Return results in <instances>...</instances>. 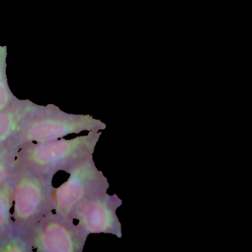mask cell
Here are the masks:
<instances>
[{
	"label": "cell",
	"instance_id": "cell-1",
	"mask_svg": "<svg viewBox=\"0 0 252 252\" xmlns=\"http://www.w3.org/2000/svg\"><path fill=\"white\" fill-rule=\"evenodd\" d=\"M101 133L94 130L69 140L26 144L16 154V170H28L51 179L59 171L69 173L93 157Z\"/></svg>",
	"mask_w": 252,
	"mask_h": 252
},
{
	"label": "cell",
	"instance_id": "cell-2",
	"mask_svg": "<svg viewBox=\"0 0 252 252\" xmlns=\"http://www.w3.org/2000/svg\"><path fill=\"white\" fill-rule=\"evenodd\" d=\"M106 125L91 115L66 113L53 105L35 109L22 131L12 141L18 147L28 143H42L78 134L83 131L105 130Z\"/></svg>",
	"mask_w": 252,
	"mask_h": 252
},
{
	"label": "cell",
	"instance_id": "cell-3",
	"mask_svg": "<svg viewBox=\"0 0 252 252\" xmlns=\"http://www.w3.org/2000/svg\"><path fill=\"white\" fill-rule=\"evenodd\" d=\"M13 182V224L26 233L33 225L54 211L53 179L16 169Z\"/></svg>",
	"mask_w": 252,
	"mask_h": 252
},
{
	"label": "cell",
	"instance_id": "cell-4",
	"mask_svg": "<svg viewBox=\"0 0 252 252\" xmlns=\"http://www.w3.org/2000/svg\"><path fill=\"white\" fill-rule=\"evenodd\" d=\"M69 175L65 183L54 189L53 195L55 213L70 219L78 204L90 197L107 192L109 183L96 167L93 157L74 168Z\"/></svg>",
	"mask_w": 252,
	"mask_h": 252
},
{
	"label": "cell",
	"instance_id": "cell-5",
	"mask_svg": "<svg viewBox=\"0 0 252 252\" xmlns=\"http://www.w3.org/2000/svg\"><path fill=\"white\" fill-rule=\"evenodd\" d=\"M25 234L32 250L38 252H81L88 237L73 220L53 212Z\"/></svg>",
	"mask_w": 252,
	"mask_h": 252
},
{
	"label": "cell",
	"instance_id": "cell-6",
	"mask_svg": "<svg viewBox=\"0 0 252 252\" xmlns=\"http://www.w3.org/2000/svg\"><path fill=\"white\" fill-rule=\"evenodd\" d=\"M122 201L107 192L90 197L78 204L72 212L71 220H78L77 226L87 236L90 234H112L122 237V227L116 211Z\"/></svg>",
	"mask_w": 252,
	"mask_h": 252
},
{
	"label": "cell",
	"instance_id": "cell-7",
	"mask_svg": "<svg viewBox=\"0 0 252 252\" xmlns=\"http://www.w3.org/2000/svg\"><path fill=\"white\" fill-rule=\"evenodd\" d=\"M38 105L28 100H17L0 112V146L10 143L22 131Z\"/></svg>",
	"mask_w": 252,
	"mask_h": 252
},
{
	"label": "cell",
	"instance_id": "cell-8",
	"mask_svg": "<svg viewBox=\"0 0 252 252\" xmlns=\"http://www.w3.org/2000/svg\"><path fill=\"white\" fill-rule=\"evenodd\" d=\"M13 189L12 178L0 186V237L14 226L11 214V208L13 207Z\"/></svg>",
	"mask_w": 252,
	"mask_h": 252
},
{
	"label": "cell",
	"instance_id": "cell-9",
	"mask_svg": "<svg viewBox=\"0 0 252 252\" xmlns=\"http://www.w3.org/2000/svg\"><path fill=\"white\" fill-rule=\"evenodd\" d=\"M32 247L25 232L13 226L7 233L0 237V252H32Z\"/></svg>",
	"mask_w": 252,
	"mask_h": 252
},
{
	"label": "cell",
	"instance_id": "cell-10",
	"mask_svg": "<svg viewBox=\"0 0 252 252\" xmlns=\"http://www.w3.org/2000/svg\"><path fill=\"white\" fill-rule=\"evenodd\" d=\"M19 147L13 143L0 146V186L11 179L16 170V156Z\"/></svg>",
	"mask_w": 252,
	"mask_h": 252
},
{
	"label": "cell",
	"instance_id": "cell-11",
	"mask_svg": "<svg viewBox=\"0 0 252 252\" xmlns=\"http://www.w3.org/2000/svg\"><path fill=\"white\" fill-rule=\"evenodd\" d=\"M17 100L7 86L4 71L0 69V112L7 109Z\"/></svg>",
	"mask_w": 252,
	"mask_h": 252
}]
</instances>
